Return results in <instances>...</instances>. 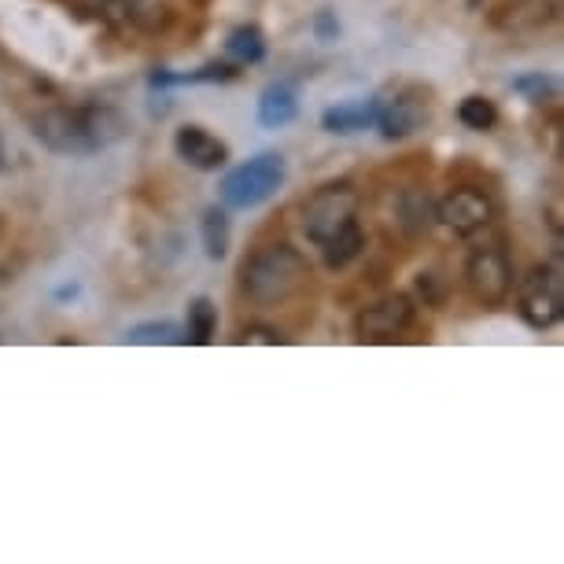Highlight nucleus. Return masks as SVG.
<instances>
[{"label":"nucleus","mask_w":564,"mask_h":564,"mask_svg":"<svg viewBox=\"0 0 564 564\" xmlns=\"http://www.w3.org/2000/svg\"><path fill=\"white\" fill-rule=\"evenodd\" d=\"M122 133L126 119L115 108H100V104H89V108H63V104H56V108L41 111L34 119V137L56 155L104 152Z\"/></svg>","instance_id":"1"},{"label":"nucleus","mask_w":564,"mask_h":564,"mask_svg":"<svg viewBox=\"0 0 564 564\" xmlns=\"http://www.w3.org/2000/svg\"><path fill=\"white\" fill-rule=\"evenodd\" d=\"M311 281V262L292 243H265L240 262V289L254 306L289 303Z\"/></svg>","instance_id":"2"},{"label":"nucleus","mask_w":564,"mask_h":564,"mask_svg":"<svg viewBox=\"0 0 564 564\" xmlns=\"http://www.w3.org/2000/svg\"><path fill=\"white\" fill-rule=\"evenodd\" d=\"M284 177H289V166H284V155L276 152H262L248 159V163L232 166L226 177H221V207L229 210H251L262 207L265 199H273L281 193Z\"/></svg>","instance_id":"3"},{"label":"nucleus","mask_w":564,"mask_h":564,"mask_svg":"<svg viewBox=\"0 0 564 564\" xmlns=\"http://www.w3.org/2000/svg\"><path fill=\"white\" fill-rule=\"evenodd\" d=\"M517 314L528 328L546 333L561 322L564 314V276L561 262H542L535 265L517 289Z\"/></svg>","instance_id":"4"},{"label":"nucleus","mask_w":564,"mask_h":564,"mask_svg":"<svg viewBox=\"0 0 564 564\" xmlns=\"http://www.w3.org/2000/svg\"><path fill=\"white\" fill-rule=\"evenodd\" d=\"M350 221H358V193L344 181L339 185H322L303 204V232L317 248L325 240H333L339 229H347Z\"/></svg>","instance_id":"5"},{"label":"nucleus","mask_w":564,"mask_h":564,"mask_svg":"<svg viewBox=\"0 0 564 564\" xmlns=\"http://www.w3.org/2000/svg\"><path fill=\"white\" fill-rule=\"evenodd\" d=\"M465 289L480 306H502L513 295V262H509V254L498 243L468 251Z\"/></svg>","instance_id":"6"},{"label":"nucleus","mask_w":564,"mask_h":564,"mask_svg":"<svg viewBox=\"0 0 564 564\" xmlns=\"http://www.w3.org/2000/svg\"><path fill=\"white\" fill-rule=\"evenodd\" d=\"M432 119V104L429 93L417 85H399L388 97H377V130L388 141H406L417 130H424Z\"/></svg>","instance_id":"7"},{"label":"nucleus","mask_w":564,"mask_h":564,"mask_svg":"<svg viewBox=\"0 0 564 564\" xmlns=\"http://www.w3.org/2000/svg\"><path fill=\"white\" fill-rule=\"evenodd\" d=\"M413 314H417V306H413L410 295H384V300L369 303L366 311H358L355 336L361 344H391L413 325Z\"/></svg>","instance_id":"8"},{"label":"nucleus","mask_w":564,"mask_h":564,"mask_svg":"<svg viewBox=\"0 0 564 564\" xmlns=\"http://www.w3.org/2000/svg\"><path fill=\"white\" fill-rule=\"evenodd\" d=\"M491 218H495L491 196L476 185H457L435 204V221H443V226L457 232V237L480 232L484 226H491Z\"/></svg>","instance_id":"9"},{"label":"nucleus","mask_w":564,"mask_h":564,"mask_svg":"<svg viewBox=\"0 0 564 564\" xmlns=\"http://www.w3.org/2000/svg\"><path fill=\"white\" fill-rule=\"evenodd\" d=\"M174 152L181 163H188L193 170H221L229 163L226 141H218L204 126H181L174 133Z\"/></svg>","instance_id":"10"},{"label":"nucleus","mask_w":564,"mask_h":564,"mask_svg":"<svg viewBox=\"0 0 564 564\" xmlns=\"http://www.w3.org/2000/svg\"><path fill=\"white\" fill-rule=\"evenodd\" d=\"M372 126H377V97L347 100V104H336V108L322 111V130L336 133V137H350V133L372 130Z\"/></svg>","instance_id":"11"},{"label":"nucleus","mask_w":564,"mask_h":564,"mask_svg":"<svg viewBox=\"0 0 564 564\" xmlns=\"http://www.w3.org/2000/svg\"><path fill=\"white\" fill-rule=\"evenodd\" d=\"M295 115H300V97H295V89L289 82H276L270 89H262L259 126H265V130H281V126H289Z\"/></svg>","instance_id":"12"},{"label":"nucleus","mask_w":564,"mask_h":564,"mask_svg":"<svg viewBox=\"0 0 564 564\" xmlns=\"http://www.w3.org/2000/svg\"><path fill=\"white\" fill-rule=\"evenodd\" d=\"M226 56L232 67H254V63L265 59V34L254 23L237 26L226 37Z\"/></svg>","instance_id":"13"},{"label":"nucleus","mask_w":564,"mask_h":564,"mask_svg":"<svg viewBox=\"0 0 564 564\" xmlns=\"http://www.w3.org/2000/svg\"><path fill=\"white\" fill-rule=\"evenodd\" d=\"M361 248H366V232H361L358 221H350L347 229H339L333 240L322 243V259L328 270H344V265H350L361 254Z\"/></svg>","instance_id":"14"},{"label":"nucleus","mask_w":564,"mask_h":564,"mask_svg":"<svg viewBox=\"0 0 564 564\" xmlns=\"http://www.w3.org/2000/svg\"><path fill=\"white\" fill-rule=\"evenodd\" d=\"M218 333V306L199 295V300L188 303V322H185V344H210Z\"/></svg>","instance_id":"15"},{"label":"nucleus","mask_w":564,"mask_h":564,"mask_svg":"<svg viewBox=\"0 0 564 564\" xmlns=\"http://www.w3.org/2000/svg\"><path fill=\"white\" fill-rule=\"evenodd\" d=\"M199 232H204V251L207 259H226L229 251V215L226 207H207L204 221H199Z\"/></svg>","instance_id":"16"},{"label":"nucleus","mask_w":564,"mask_h":564,"mask_svg":"<svg viewBox=\"0 0 564 564\" xmlns=\"http://www.w3.org/2000/svg\"><path fill=\"white\" fill-rule=\"evenodd\" d=\"M457 122H462L465 130H473V133L495 130V126H498V108H495V100L480 97V93L465 97L462 104H457Z\"/></svg>","instance_id":"17"},{"label":"nucleus","mask_w":564,"mask_h":564,"mask_svg":"<svg viewBox=\"0 0 564 564\" xmlns=\"http://www.w3.org/2000/svg\"><path fill=\"white\" fill-rule=\"evenodd\" d=\"M126 344H141V347H170V344H185V328L174 322H148L133 325L126 333Z\"/></svg>","instance_id":"18"},{"label":"nucleus","mask_w":564,"mask_h":564,"mask_svg":"<svg viewBox=\"0 0 564 564\" xmlns=\"http://www.w3.org/2000/svg\"><path fill=\"white\" fill-rule=\"evenodd\" d=\"M399 215H402V226H410L413 232H421V229H429V221L435 218V210L429 204V196L417 193V188H410V193L402 196Z\"/></svg>","instance_id":"19"},{"label":"nucleus","mask_w":564,"mask_h":564,"mask_svg":"<svg viewBox=\"0 0 564 564\" xmlns=\"http://www.w3.org/2000/svg\"><path fill=\"white\" fill-rule=\"evenodd\" d=\"M513 89L528 104H546L553 93H557V82H553L550 74H542V70H531V74H520V78H513Z\"/></svg>","instance_id":"20"},{"label":"nucleus","mask_w":564,"mask_h":564,"mask_svg":"<svg viewBox=\"0 0 564 564\" xmlns=\"http://www.w3.org/2000/svg\"><path fill=\"white\" fill-rule=\"evenodd\" d=\"M240 344H265V347H276L284 344V336L276 333V328H262V325H251L240 333Z\"/></svg>","instance_id":"21"},{"label":"nucleus","mask_w":564,"mask_h":564,"mask_svg":"<svg viewBox=\"0 0 564 564\" xmlns=\"http://www.w3.org/2000/svg\"><path fill=\"white\" fill-rule=\"evenodd\" d=\"M314 34H317V41H336V37H339L336 15H333V12H317V19H314Z\"/></svg>","instance_id":"22"}]
</instances>
